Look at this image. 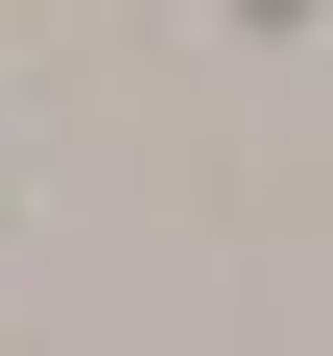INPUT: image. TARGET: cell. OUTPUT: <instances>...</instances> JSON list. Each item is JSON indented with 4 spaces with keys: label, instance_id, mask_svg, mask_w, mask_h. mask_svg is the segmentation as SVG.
<instances>
[]
</instances>
